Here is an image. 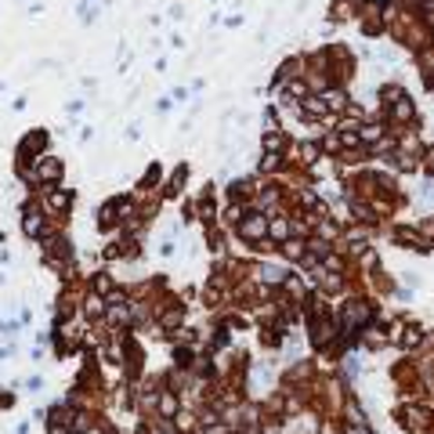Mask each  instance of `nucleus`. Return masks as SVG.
I'll return each instance as SVG.
<instances>
[{"mask_svg": "<svg viewBox=\"0 0 434 434\" xmlns=\"http://www.w3.org/2000/svg\"><path fill=\"white\" fill-rule=\"evenodd\" d=\"M330 108H344L348 105V98H344V90H326V98H322Z\"/></svg>", "mask_w": 434, "mask_h": 434, "instance_id": "obj_1", "label": "nucleus"}, {"mask_svg": "<svg viewBox=\"0 0 434 434\" xmlns=\"http://www.w3.org/2000/svg\"><path fill=\"white\" fill-rule=\"evenodd\" d=\"M394 116H398V120H412V105H409V98H402V102H398Z\"/></svg>", "mask_w": 434, "mask_h": 434, "instance_id": "obj_2", "label": "nucleus"}, {"mask_svg": "<svg viewBox=\"0 0 434 434\" xmlns=\"http://www.w3.org/2000/svg\"><path fill=\"white\" fill-rule=\"evenodd\" d=\"M308 112H312V116H322V112H326L322 98H308Z\"/></svg>", "mask_w": 434, "mask_h": 434, "instance_id": "obj_3", "label": "nucleus"}, {"mask_svg": "<svg viewBox=\"0 0 434 434\" xmlns=\"http://www.w3.org/2000/svg\"><path fill=\"white\" fill-rule=\"evenodd\" d=\"M362 138H366V142H373V138H380V127H366V130H362Z\"/></svg>", "mask_w": 434, "mask_h": 434, "instance_id": "obj_4", "label": "nucleus"}]
</instances>
